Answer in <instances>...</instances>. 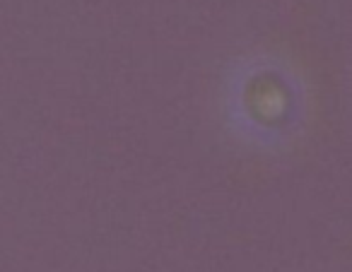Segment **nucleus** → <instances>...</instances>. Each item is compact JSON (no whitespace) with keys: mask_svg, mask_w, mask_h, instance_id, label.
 I'll use <instances>...</instances> for the list:
<instances>
[{"mask_svg":"<svg viewBox=\"0 0 352 272\" xmlns=\"http://www.w3.org/2000/svg\"><path fill=\"white\" fill-rule=\"evenodd\" d=\"M246 102L251 106V113L261 121H278L287 111V92L280 82L273 80H258L246 92Z\"/></svg>","mask_w":352,"mask_h":272,"instance_id":"nucleus-1","label":"nucleus"}]
</instances>
